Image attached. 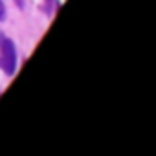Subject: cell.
I'll return each mask as SVG.
<instances>
[{"mask_svg":"<svg viewBox=\"0 0 156 156\" xmlns=\"http://www.w3.org/2000/svg\"><path fill=\"white\" fill-rule=\"evenodd\" d=\"M0 50H2V57H0V68H2L8 75L15 73V64H17V51L15 44L9 39H0Z\"/></svg>","mask_w":156,"mask_h":156,"instance_id":"obj_1","label":"cell"},{"mask_svg":"<svg viewBox=\"0 0 156 156\" xmlns=\"http://www.w3.org/2000/svg\"><path fill=\"white\" fill-rule=\"evenodd\" d=\"M6 19V6H4V2L0 0V20H4Z\"/></svg>","mask_w":156,"mask_h":156,"instance_id":"obj_2","label":"cell"},{"mask_svg":"<svg viewBox=\"0 0 156 156\" xmlns=\"http://www.w3.org/2000/svg\"><path fill=\"white\" fill-rule=\"evenodd\" d=\"M17 6L22 9V8H24V0H17Z\"/></svg>","mask_w":156,"mask_h":156,"instance_id":"obj_3","label":"cell"}]
</instances>
